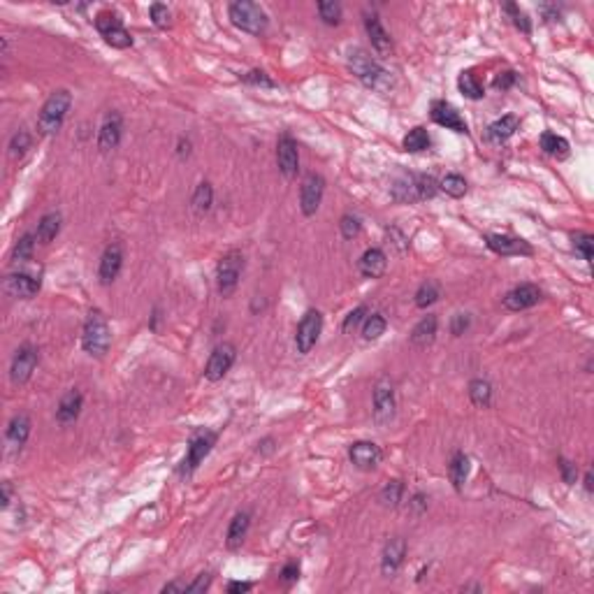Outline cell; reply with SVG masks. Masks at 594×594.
I'll return each instance as SVG.
<instances>
[{"label": "cell", "mask_w": 594, "mask_h": 594, "mask_svg": "<svg viewBox=\"0 0 594 594\" xmlns=\"http://www.w3.org/2000/svg\"><path fill=\"white\" fill-rule=\"evenodd\" d=\"M96 28L107 45H112L114 49H128L132 45V35L123 28L121 16L116 12H100L96 16Z\"/></svg>", "instance_id": "52a82bcc"}, {"label": "cell", "mask_w": 594, "mask_h": 594, "mask_svg": "<svg viewBox=\"0 0 594 594\" xmlns=\"http://www.w3.org/2000/svg\"><path fill=\"white\" fill-rule=\"evenodd\" d=\"M448 476H450V483H453V488L457 492L462 490L467 476H469V457H467L464 453H455L453 459H450V464H448Z\"/></svg>", "instance_id": "4dcf8cb0"}, {"label": "cell", "mask_w": 594, "mask_h": 594, "mask_svg": "<svg viewBox=\"0 0 594 594\" xmlns=\"http://www.w3.org/2000/svg\"><path fill=\"white\" fill-rule=\"evenodd\" d=\"M365 30H367V35H370L372 40V47L379 52L381 56H388L392 52V40L390 35L386 33V28L381 26V21L376 19V16H365Z\"/></svg>", "instance_id": "4316f807"}, {"label": "cell", "mask_w": 594, "mask_h": 594, "mask_svg": "<svg viewBox=\"0 0 594 594\" xmlns=\"http://www.w3.org/2000/svg\"><path fill=\"white\" fill-rule=\"evenodd\" d=\"M38 362H40V350L33 344H23L19 350H16L12 367H10V379L14 386H23V383L33 376V372H35Z\"/></svg>", "instance_id": "30bf717a"}, {"label": "cell", "mask_w": 594, "mask_h": 594, "mask_svg": "<svg viewBox=\"0 0 594 594\" xmlns=\"http://www.w3.org/2000/svg\"><path fill=\"white\" fill-rule=\"evenodd\" d=\"M30 144H33V137H30V132L28 130H23V128H19L12 135V139H10V156L12 158H23L26 156V152L30 149Z\"/></svg>", "instance_id": "ab89813d"}, {"label": "cell", "mask_w": 594, "mask_h": 594, "mask_svg": "<svg viewBox=\"0 0 594 594\" xmlns=\"http://www.w3.org/2000/svg\"><path fill=\"white\" fill-rule=\"evenodd\" d=\"M437 328H439L437 316H425L411 332V344L418 348H428L437 339Z\"/></svg>", "instance_id": "83f0119b"}, {"label": "cell", "mask_w": 594, "mask_h": 594, "mask_svg": "<svg viewBox=\"0 0 594 594\" xmlns=\"http://www.w3.org/2000/svg\"><path fill=\"white\" fill-rule=\"evenodd\" d=\"M297 578H299V564L290 562V564L283 566V571H281V581L283 583H295Z\"/></svg>", "instance_id": "11a10c76"}, {"label": "cell", "mask_w": 594, "mask_h": 594, "mask_svg": "<svg viewBox=\"0 0 594 594\" xmlns=\"http://www.w3.org/2000/svg\"><path fill=\"white\" fill-rule=\"evenodd\" d=\"M541 149L548 156L559 158V161L569 156V142L564 137L555 135V132H543V135H541Z\"/></svg>", "instance_id": "d6a6232c"}, {"label": "cell", "mask_w": 594, "mask_h": 594, "mask_svg": "<svg viewBox=\"0 0 594 594\" xmlns=\"http://www.w3.org/2000/svg\"><path fill=\"white\" fill-rule=\"evenodd\" d=\"M437 188L439 183L430 174H404L392 183V198L399 202H421V200L434 198Z\"/></svg>", "instance_id": "277c9868"}, {"label": "cell", "mask_w": 594, "mask_h": 594, "mask_svg": "<svg viewBox=\"0 0 594 594\" xmlns=\"http://www.w3.org/2000/svg\"><path fill=\"white\" fill-rule=\"evenodd\" d=\"M251 588H253V585H251V583H241V581H232V583L228 585V592H230V594H241V592H249Z\"/></svg>", "instance_id": "9f6ffc18"}, {"label": "cell", "mask_w": 594, "mask_h": 594, "mask_svg": "<svg viewBox=\"0 0 594 594\" xmlns=\"http://www.w3.org/2000/svg\"><path fill=\"white\" fill-rule=\"evenodd\" d=\"M515 81H518V74H515L513 70H504V72H499V74H497L495 81H492V84H495V88H497V91H508V88L513 86Z\"/></svg>", "instance_id": "681fc988"}, {"label": "cell", "mask_w": 594, "mask_h": 594, "mask_svg": "<svg viewBox=\"0 0 594 594\" xmlns=\"http://www.w3.org/2000/svg\"><path fill=\"white\" fill-rule=\"evenodd\" d=\"M559 472H562V479H564V483H569V485H573L576 483V479H578V469H576V464L573 462H569V459H559Z\"/></svg>", "instance_id": "816d5d0a"}, {"label": "cell", "mask_w": 594, "mask_h": 594, "mask_svg": "<svg viewBox=\"0 0 594 594\" xmlns=\"http://www.w3.org/2000/svg\"><path fill=\"white\" fill-rule=\"evenodd\" d=\"M321 330H323V314L316 312V309H309L302 321H299L295 334V346L299 353L304 355L316 346L318 337H321Z\"/></svg>", "instance_id": "9c48e42d"}, {"label": "cell", "mask_w": 594, "mask_h": 594, "mask_svg": "<svg viewBox=\"0 0 594 594\" xmlns=\"http://www.w3.org/2000/svg\"><path fill=\"white\" fill-rule=\"evenodd\" d=\"M348 457H350V462H353L358 469H374V467H379L381 462V448L376 446V443L372 441H355L353 446H350L348 450Z\"/></svg>", "instance_id": "ffe728a7"}, {"label": "cell", "mask_w": 594, "mask_h": 594, "mask_svg": "<svg viewBox=\"0 0 594 594\" xmlns=\"http://www.w3.org/2000/svg\"><path fill=\"white\" fill-rule=\"evenodd\" d=\"M35 241H38V237L35 235H30V232H26V235H23L19 241H16V246H14V251H12V261L14 263H28L30 258H33V251H35Z\"/></svg>", "instance_id": "f35d334b"}, {"label": "cell", "mask_w": 594, "mask_h": 594, "mask_svg": "<svg viewBox=\"0 0 594 594\" xmlns=\"http://www.w3.org/2000/svg\"><path fill=\"white\" fill-rule=\"evenodd\" d=\"M235 358H237V348L232 344H228V341H223V344L216 346L212 350V355H209V360H207V367H205L207 381H221L223 376L230 372V367L235 365Z\"/></svg>", "instance_id": "8fae6325"}, {"label": "cell", "mask_w": 594, "mask_h": 594, "mask_svg": "<svg viewBox=\"0 0 594 594\" xmlns=\"http://www.w3.org/2000/svg\"><path fill=\"white\" fill-rule=\"evenodd\" d=\"M386 267H388V258L381 249H367L362 258H360V272H362L367 279L383 277Z\"/></svg>", "instance_id": "d4e9b609"}, {"label": "cell", "mask_w": 594, "mask_h": 594, "mask_svg": "<svg viewBox=\"0 0 594 594\" xmlns=\"http://www.w3.org/2000/svg\"><path fill=\"white\" fill-rule=\"evenodd\" d=\"M585 490H588V492H592V472H588V474H585Z\"/></svg>", "instance_id": "91938a15"}, {"label": "cell", "mask_w": 594, "mask_h": 594, "mask_svg": "<svg viewBox=\"0 0 594 594\" xmlns=\"http://www.w3.org/2000/svg\"><path fill=\"white\" fill-rule=\"evenodd\" d=\"M216 432H200V434H195L193 439H190V443H188V450H186V457H183V462H181V474H193L198 467H200V462H202V459L212 453V448H214V443H216Z\"/></svg>", "instance_id": "ba28073f"}, {"label": "cell", "mask_w": 594, "mask_h": 594, "mask_svg": "<svg viewBox=\"0 0 594 594\" xmlns=\"http://www.w3.org/2000/svg\"><path fill=\"white\" fill-rule=\"evenodd\" d=\"M457 86H459V91H462V96H467L469 100H481L485 96L483 84L479 81V77H476L472 70H464L462 74H459Z\"/></svg>", "instance_id": "836d02e7"}, {"label": "cell", "mask_w": 594, "mask_h": 594, "mask_svg": "<svg viewBox=\"0 0 594 594\" xmlns=\"http://www.w3.org/2000/svg\"><path fill=\"white\" fill-rule=\"evenodd\" d=\"M318 14L328 26H337L341 19V5L334 0H323V3H318Z\"/></svg>", "instance_id": "b9f144b4"}, {"label": "cell", "mask_w": 594, "mask_h": 594, "mask_svg": "<svg viewBox=\"0 0 594 594\" xmlns=\"http://www.w3.org/2000/svg\"><path fill=\"white\" fill-rule=\"evenodd\" d=\"M212 202H214V188H212V183L202 181V183H200V186L195 188L190 205H193L195 214H205V212H209V209H212Z\"/></svg>", "instance_id": "e575fe53"}, {"label": "cell", "mask_w": 594, "mask_h": 594, "mask_svg": "<svg viewBox=\"0 0 594 594\" xmlns=\"http://www.w3.org/2000/svg\"><path fill=\"white\" fill-rule=\"evenodd\" d=\"M485 244L499 256H532V246L525 239H515L508 235H485Z\"/></svg>", "instance_id": "7402d4cb"}, {"label": "cell", "mask_w": 594, "mask_h": 594, "mask_svg": "<svg viewBox=\"0 0 594 594\" xmlns=\"http://www.w3.org/2000/svg\"><path fill=\"white\" fill-rule=\"evenodd\" d=\"M58 232H61V214L52 212V214H45V216L40 219L35 237H38L40 244H52Z\"/></svg>", "instance_id": "f546056e"}, {"label": "cell", "mask_w": 594, "mask_h": 594, "mask_svg": "<svg viewBox=\"0 0 594 594\" xmlns=\"http://www.w3.org/2000/svg\"><path fill=\"white\" fill-rule=\"evenodd\" d=\"M112 344V330L110 323L103 312H91L86 323H84V332H81V346L88 355L103 358L107 350H110Z\"/></svg>", "instance_id": "3957f363"}, {"label": "cell", "mask_w": 594, "mask_h": 594, "mask_svg": "<svg viewBox=\"0 0 594 594\" xmlns=\"http://www.w3.org/2000/svg\"><path fill=\"white\" fill-rule=\"evenodd\" d=\"M81 406H84V397L79 390H68L65 395L58 401V409H56V421L61 425H70L79 418L81 413Z\"/></svg>", "instance_id": "603a6c76"}, {"label": "cell", "mask_w": 594, "mask_h": 594, "mask_svg": "<svg viewBox=\"0 0 594 594\" xmlns=\"http://www.w3.org/2000/svg\"><path fill=\"white\" fill-rule=\"evenodd\" d=\"M395 390L388 379H381L374 388V421L379 425H388L395 418Z\"/></svg>", "instance_id": "7c38bea8"}, {"label": "cell", "mask_w": 594, "mask_h": 594, "mask_svg": "<svg viewBox=\"0 0 594 594\" xmlns=\"http://www.w3.org/2000/svg\"><path fill=\"white\" fill-rule=\"evenodd\" d=\"M386 328H388V323H386V318H383V314H372V316H367L362 323V337L367 341H376L383 332H386Z\"/></svg>", "instance_id": "8d00e7d4"}, {"label": "cell", "mask_w": 594, "mask_h": 594, "mask_svg": "<svg viewBox=\"0 0 594 594\" xmlns=\"http://www.w3.org/2000/svg\"><path fill=\"white\" fill-rule=\"evenodd\" d=\"M188 154H190V142L181 137L179 139V156L183 158V156H188Z\"/></svg>", "instance_id": "680465c9"}, {"label": "cell", "mask_w": 594, "mask_h": 594, "mask_svg": "<svg viewBox=\"0 0 594 594\" xmlns=\"http://www.w3.org/2000/svg\"><path fill=\"white\" fill-rule=\"evenodd\" d=\"M325 193V179L321 174H307L302 181V190H299V207H302L304 216H314L318 207L323 202Z\"/></svg>", "instance_id": "4fadbf2b"}, {"label": "cell", "mask_w": 594, "mask_h": 594, "mask_svg": "<svg viewBox=\"0 0 594 594\" xmlns=\"http://www.w3.org/2000/svg\"><path fill=\"white\" fill-rule=\"evenodd\" d=\"M170 19H172V14L167 10V5H161V3L152 5V21L156 28H167L170 26Z\"/></svg>", "instance_id": "7dc6e473"}, {"label": "cell", "mask_w": 594, "mask_h": 594, "mask_svg": "<svg viewBox=\"0 0 594 594\" xmlns=\"http://www.w3.org/2000/svg\"><path fill=\"white\" fill-rule=\"evenodd\" d=\"M469 323H472L469 314H457V316H453V323H450V332H453L455 337H459V334H464V330L469 328Z\"/></svg>", "instance_id": "f5cc1de1"}, {"label": "cell", "mask_w": 594, "mask_h": 594, "mask_svg": "<svg viewBox=\"0 0 594 594\" xmlns=\"http://www.w3.org/2000/svg\"><path fill=\"white\" fill-rule=\"evenodd\" d=\"M241 270H244V256H241V251H228L219 261V265H216V288H219L223 297H228L237 290Z\"/></svg>", "instance_id": "8992f818"}, {"label": "cell", "mask_w": 594, "mask_h": 594, "mask_svg": "<svg viewBox=\"0 0 594 594\" xmlns=\"http://www.w3.org/2000/svg\"><path fill=\"white\" fill-rule=\"evenodd\" d=\"M249 527H251V515L246 511H241L232 518L230 527H228V548L230 550H237L241 543H244Z\"/></svg>", "instance_id": "f1b7e54d"}, {"label": "cell", "mask_w": 594, "mask_h": 594, "mask_svg": "<svg viewBox=\"0 0 594 594\" xmlns=\"http://www.w3.org/2000/svg\"><path fill=\"white\" fill-rule=\"evenodd\" d=\"M504 12L511 14V19H513V23H515V28H518V30H522V33H530V30H532L530 19H527V14H525L518 5H513V3L504 5Z\"/></svg>", "instance_id": "f6af8a7d"}, {"label": "cell", "mask_w": 594, "mask_h": 594, "mask_svg": "<svg viewBox=\"0 0 594 594\" xmlns=\"http://www.w3.org/2000/svg\"><path fill=\"white\" fill-rule=\"evenodd\" d=\"M441 297V288H439V283L437 281H425L421 288L416 290V307H421V309H428L432 307L437 299Z\"/></svg>", "instance_id": "d590c367"}, {"label": "cell", "mask_w": 594, "mask_h": 594, "mask_svg": "<svg viewBox=\"0 0 594 594\" xmlns=\"http://www.w3.org/2000/svg\"><path fill=\"white\" fill-rule=\"evenodd\" d=\"M367 307L362 304V307H358V309H353V312H350L348 316H346V321H344V332H353L355 328L360 323H365V318H367Z\"/></svg>", "instance_id": "c3c4849f"}, {"label": "cell", "mask_w": 594, "mask_h": 594, "mask_svg": "<svg viewBox=\"0 0 594 594\" xmlns=\"http://www.w3.org/2000/svg\"><path fill=\"white\" fill-rule=\"evenodd\" d=\"M404 555H406V541L401 539V537H392L386 543V548H383V557H381V571H383V576L392 578V576L399 571L401 562H404Z\"/></svg>", "instance_id": "44dd1931"}, {"label": "cell", "mask_w": 594, "mask_h": 594, "mask_svg": "<svg viewBox=\"0 0 594 594\" xmlns=\"http://www.w3.org/2000/svg\"><path fill=\"white\" fill-rule=\"evenodd\" d=\"M573 249L583 256V261L590 263L594 256V237L590 232H578V235H573Z\"/></svg>", "instance_id": "7bdbcfd3"}, {"label": "cell", "mask_w": 594, "mask_h": 594, "mask_svg": "<svg viewBox=\"0 0 594 594\" xmlns=\"http://www.w3.org/2000/svg\"><path fill=\"white\" fill-rule=\"evenodd\" d=\"M244 81L249 84H256V86H265V88H272L274 86V81L267 77V74L263 70H251L249 74H244Z\"/></svg>", "instance_id": "f907efd6"}, {"label": "cell", "mask_w": 594, "mask_h": 594, "mask_svg": "<svg viewBox=\"0 0 594 594\" xmlns=\"http://www.w3.org/2000/svg\"><path fill=\"white\" fill-rule=\"evenodd\" d=\"M432 144L430 139V132L423 128V125H416L413 130H409V135L401 142V147H404V152L409 154H421V152H428Z\"/></svg>", "instance_id": "1f68e13d"}, {"label": "cell", "mask_w": 594, "mask_h": 594, "mask_svg": "<svg viewBox=\"0 0 594 594\" xmlns=\"http://www.w3.org/2000/svg\"><path fill=\"white\" fill-rule=\"evenodd\" d=\"M430 116H432L434 123H439V125H443V128H448V130L464 132V135L469 132V125H467L464 116L459 114L453 105L443 103V100H437V103H432Z\"/></svg>", "instance_id": "d6986e66"}, {"label": "cell", "mask_w": 594, "mask_h": 594, "mask_svg": "<svg viewBox=\"0 0 594 594\" xmlns=\"http://www.w3.org/2000/svg\"><path fill=\"white\" fill-rule=\"evenodd\" d=\"M42 288V281L40 277L30 272H12L7 274L5 279V290L10 292L12 297H19V299H30L35 297Z\"/></svg>", "instance_id": "5bb4252c"}, {"label": "cell", "mask_w": 594, "mask_h": 594, "mask_svg": "<svg viewBox=\"0 0 594 594\" xmlns=\"http://www.w3.org/2000/svg\"><path fill=\"white\" fill-rule=\"evenodd\" d=\"M70 105H72L70 91H65V88L54 91V93L47 98V103L42 105V112L38 116L40 135H54V132L61 130L65 116L70 112Z\"/></svg>", "instance_id": "7a4b0ae2"}, {"label": "cell", "mask_w": 594, "mask_h": 594, "mask_svg": "<svg viewBox=\"0 0 594 594\" xmlns=\"http://www.w3.org/2000/svg\"><path fill=\"white\" fill-rule=\"evenodd\" d=\"M123 137V116L119 112H110L105 116L103 125L98 132V149L103 154H110L112 149L119 147V142Z\"/></svg>", "instance_id": "9a60e30c"}, {"label": "cell", "mask_w": 594, "mask_h": 594, "mask_svg": "<svg viewBox=\"0 0 594 594\" xmlns=\"http://www.w3.org/2000/svg\"><path fill=\"white\" fill-rule=\"evenodd\" d=\"M543 297V292L539 286L534 283H522V286H515L513 290H508L504 295V307L508 312H525L534 304H539Z\"/></svg>", "instance_id": "2e32d148"}, {"label": "cell", "mask_w": 594, "mask_h": 594, "mask_svg": "<svg viewBox=\"0 0 594 594\" xmlns=\"http://www.w3.org/2000/svg\"><path fill=\"white\" fill-rule=\"evenodd\" d=\"M469 397L476 406H488L492 399V386L485 379H474L469 383Z\"/></svg>", "instance_id": "74e56055"}, {"label": "cell", "mask_w": 594, "mask_h": 594, "mask_svg": "<svg viewBox=\"0 0 594 594\" xmlns=\"http://www.w3.org/2000/svg\"><path fill=\"white\" fill-rule=\"evenodd\" d=\"M339 228H341V235H344L346 239H353V237H358V235H360V228H362V225H360V219H358V216L346 214V216H341Z\"/></svg>", "instance_id": "bcb514c9"}, {"label": "cell", "mask_w": 594, "mask_h": 594, "mask_svg": "<svg viewBox=\"0 0 594 594\" xmlns=\"http://www.w3.org/2000/svg\"><path fill=\"white\" fill-rule=\"evenodd\" d=\"M401 492H404L401 481H388L386 488H383V492H381V499L386 501L388 506H397L401 501Z\"/></svg>", "instance_id": "ee69618b"}, {"label": "cell", "mask_w": 594, "mask_h": 594, "mask_svg": "<svg viewBox=\"0 0 594 594\" xmlns=\"http://www.w3.org/2000/svg\"><path fill=\"white\" fill-rule=\"evenodd\" d=\"M348 65L350 70L358 74V79L365 84L367 88L379 91V93H386L392 86V74L374 61V58L362 52V49H353L348 54Z\"/></svg>", "instance_id": "6da1fadb"}, {"label": "cell", "mask_w": 594, "mask_h": 594, "mask_svg": "<svg viewBox=\"0 0 594 594\" xmlns=\"http://www.w3.org/2000/svg\"><path fill=\"white\" fill-rule=\"evenodd\" d=\"M277 163L279 170L286 179H295L299 170V152H297V142L290 135H283L277 144Z\"/></svg>", "instance_id": "ac0fdd59"}, {"label": "cell", "mask_w": 594, "mask_h": 594, "mask_svg": "<svg viewBox=\"0 0 594 594\" xmlns=\"http://www.w3.org/2000/svg\"><path fill=\"white\" fill-rule=\"evenodd\" d=\"M209 585H212V576H209V573H200L193 583L186 585V592H205V590H209Z\"/></svg>", "instance_id": "db71d44e"}, {"label": "cell", "mask_w": 594, "mask_h": 594, "mask_svg": "<svg viewBox=\"0 0 594 594\" xmlns=\"http://www.w3.org/2000/svg\"><path fill=\"white\" fill-rule=\"evenodd\" d=\"M520 128V119L513 114H506L497 119L495 123L488 125V139L492 144H504L506 139H511L515 135V130Z\"/></svg>", "instance_id": "cb8c5ba5"}, {"label": "cell", "mask_w": 594, "mask_h": 594, "mask_svg": "<svg viewBox=\"0 0 594 594\" xmlns=\"http://www.w3.org/2000/svg\"><path fill=\"white\" fill-rule=\"evenodd\" d=\"M10 501H12V485L10 483H3V508L10 506Z\"/></svg>", "instance_id": "6f0895ef"}, {"label": "cell", "mask_w": 594, "mask_h": 594, "mask_svg": "<svg viewBox=\"0 0 594 594\" xmlns=\"http://www.w3.org/2000/svg\"><path fill=\"white\" fill-rule=\"evenodd\" d=\"M228 16L239 30L251 33V35H261V33L267 30V23H270L263 7L258 3H249V0H237V3H232L228 7Z\"/></svg>", "instance_id": "5b68a950"}, {"label": "cell", "mask_w": 594, "mask_h": 594, "mask_svg": "<svg viewBox=\"0 0 594 594\" xmlns=\"http://www.w3.org/2000/svg\"><path fill=\"white\" fill-rule=\"evenodd\" d=\"M30 437V418L26 413L14 416L7 425V446L12 450H21Z\"/></svg>", "instance_id": "484cf974"}, {"label": "cell", "mask_w": 594, "mask_h": 594, "mask_svg": "<svg viewBox=\"0 0 594 594\" xmlns=\"http://www.w3.org/2000/svg\"><path fill=\"white\" fill-rule=\"evenodd\" d=\"M439 186L443 193L450 198H462L467 193V181H464V177H459V174H446Z\"/></svg>", "instance_id": "60d3db41"}, {"label": "cell", "mask_w": 594, "mask_h": 594, "mask_svg": "<svg viewBox=\"0 0 594 594\" xmlns=\"http://www.w3.org/2000/svg\"><path fill=\"white\" fill-rule=\"evenodd\" d=\"M123 267V246L119 241H114L105 249L103 258H100V267H98V279L103 286H110L112 281H116V277L121 274Z\"/></svg>", "instance_id": "e0dca14e"}]
</instances>
